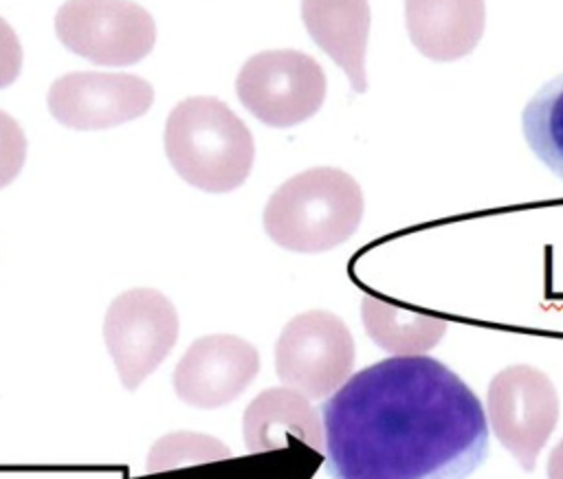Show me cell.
Returning <instances> with one entry per match:
<instances>
[{"label": "cell", "instance_id": "1", "mask_svg": "<svg viewBox=\"0 0 563 479\" xmlns=\"http://www.w3.org/2000/svg\"><path fill=\"white\" fill-rule=\"evenodd\" d=\"M332 479H466L488 455L475 391L431 356L352 374L321 406Z\"/></svg>", "mask_w": 563, "mask_h": 479}, {"label": "cell", "instance_id": "2", "mask_svg": "<svg viewBox=\"0 0 563 479\" xmlns=\"http://www.w3.org/2000/svg\"><path fill=\"white\" fill-rule=\"evenodd\" d=\"M163 143L176 174L209 193L238 189L255 160L251 130L216 97L180 101L165 121Z\"/></svg>", "mask_w": 563, "mask_h": 479}, {"label": "cell", "instance_id": "3", "mask_svg": "<svg viewBox=\"0 0 563 479\" xmlns=\"http://www.w3.org/2000/svg\"><path fill=\"white\" fill-rule=\"evenodd\" d=\"M361 218L363 191L336 167H312L288 178L264 207L268 237L295 253H323L343 244Z\"/></svg>", "mask_w": 563, "mask_h": 479}, {"label": "cell", "instance_id": "4", "mask_svg": "<svg viewBox=\"0 0 563 479\" xmlns=\"http://www.w3.org/2000/svg\"><path fill=\"white\" fill-rule=\"evenodd\" d=\"M354 367V338L332 312L310 310L286 323L275 343V371L284 387L308 400L334 393Z\"/></svg>", "mask_w": 563, "mask_h": 479}, {"label": "cell", "instance_id": "5", "mask_svg": "<svg viewBox=\"0 0 563 479\" xmlns=\"http://www.w3.org/2000/svg\"><path fill=\"white\" fill-rule=\"evenodd\" d=\"M55 33L70 53L99 66L136 64L156 42L154 18L132 0H66Z\"/></svg>", "mask_w": 563, "mask_h": 479}, {"label": "cell", "instance_id": "6", "mask_svg": "<svg viewBox=\"0 0 563 479\" xmlns=\"http://www.w3.org/2000/svg\"><path fill=\"white\" fill-rule=\"evenodd\" d=\"M325 73L301 51H264L240 70L235 92L242 105L271 127H292L319 112Z\"/></svg>", "mask_w": 563, "mask_h": 479}, {"label": "cell", "instance_id": "7", "mask_svg": "<svg viewBox=\"0 0 563 479\" xmlns=\"http://www.w3.org/2000/svg\"><path fill=\"white\" fill-rule=\"evenodd\" d=\"M484 409L499 444L532 470L559 422V396L548 374L530 365L501 369L488 385Z\"/></svg>", "mask_w": 563, "mask_h": 479}, {"label": "cell", "instance_id": "8", "mask_svg": "<svg viewBox=\"0 0 563 479\" xmlns=\"http://www.w3.org/2000/svg\"><path fill=\"white\" fill-rule=\"evenodd\" d=\"M176 338V308L158 290L132 288L106 312L103 341L128 391H134L167 358Z\"/></svg>", "mask_w": 563, "mask_h": 479}, {"label": "cell", "instance_id": "9", "mask_svg": "<svg viewBox=\"0 0 563 479\" xmlns=\"http://www.w3.org/2000/svg\"><path fill=\"white\" fill-rule=\"evenodd\" d=\"M152 86L128 73H68L53 81L48 110L66 127L106 130L150 110Z\"/></svg>", "mask_w": 563, "mask_h": 479}, {"label": "cell", "instance_id": "10", "mask_svg": "<svg viewBox=\"0 0 563 479\" xmlns=\"http://www.w3.org/2000/svg\"><path fill=\"white\" fill-rule=\"evenodd\" d=\"M260 371L257 349L233 334L196 338L174 369L176 396L196 409L233 402Z\"/></svg>", "mask_w": 563, "mask_h": 479}, {"label": "cell", "instance_id": "11", "mask_svg": "<svg viewBox=\"0 0 563 479\" xmlns=\"http://www.w3.org/2000/svg\"><path fill=\"white\" fill-rule=\"evenodd\" d=\"M246 450L275 453L299 442L317 455L325 453L323 422L317 409L295 389H266L253 398L242 417Z\"/></svg>", "mask_w": 563, "mask_h": 479}, {"label": "cell", "instance_id": "12", "mask_svg": "<svg viewBox=\"0 0 563 479\" xmlns=\"http://www.w3.org/2000/svg\"><path fill=\"white\" fill-rule=\"evenodd\" d=\"M411 44L433 62H455L475 51L486 26L484 0H405Z\"/></svg>", "mask_w": 563, "mask_h": 479}, {"label": "cell", "instance_id": "13", "mask_svg": "<svg viewBox=\"0 0 563 479\" xmlns=\"http://www.w3.org/2000/svg\"><path fill=\"white\" fill-rule=\"evenodd\" d=\"M301 20L314 44L345 70L354 92L367 90L365 51L369 37L367 0H301Z\"/></svg>", "mask_w": 563, "mask_h": 479}, {"label": "cell", "instance_id": "14", "mask_svg": "<svg viewBox=\"0 0 563 479\" xmlns=\"http://www.w3.org/2000/svg\"><path fill=\"white\" fill-rule=\"evenodd\" d=\"M361 319L367 336L396 356L424 354L433 349L449 330V323L440 316L413 312L374 294L363 297Z\"/></svg>", "mask_w": 563, "mask_h": 479}, {"label": "cell", "instance_id": "15", "mask_svg": "<svg viewBox=\"0 0 563 479\" xmlns=\"http://www.w3.org/2000/svg\"><path fill=\"white\" fill-rule=\"evenodd\" d=\"M521 130L534 156L563 178V75L543 83L526 103Z\"/></svg>", "mask_w": 563, "mask_h": 479}, {"label": "cell", "instance_id": "16", "mask_svg": "<svg viewBox=\"0 0 563 479\" xmlns=\"http://www.w3.org/2000/svg\"><path fill=\"white\" fill-rule=\"evenodd\" d=\"M227 459H231V450L220 439L202 433L178 431L161 437L152 446L145 470L147 475H158Z\"/></svg>", "mask_w": 563, "mask_h": 479}, {"label": "cell", "instance_id": "17", "mask_svg": "<svg viewBox=\"0 0 563 479\" xmlns=\"http://www.w3.org/2000/svg\"><path fill=\"white\" fill-rule=\"evenodd\" d=\"M26 160V136L18 121L0 110V189L15 180Z\"/></svg>", "mask_w": 563, "mask_h": 479}, {"label": "cell", "instance_id": "18", "mask_svg": "<svg viewBox=\"0 0 563 479\" xmlns=\"http://www.w3.org/2000/svg\"><path fill=\"white\" fill-rule=\"evenodd\" d=\"M22 68V46L15 31L0 18V90L15 81Z\"/></svg>", "mask_w": 563, "mask_h": 479}, {"label": "cell", "instance_id": "19", "mask_svg": "<svg viewBox=\"0 0 563 479\" xmlns=\"http://www.w3.org/2000/svg\"><path fill=\"white\" fill-rule=\"evenodd\" d=\"M548 479H563V437L548 457Z\"/></svg>", "mask_w": 563, "mask_h": 479}]
</instances>
